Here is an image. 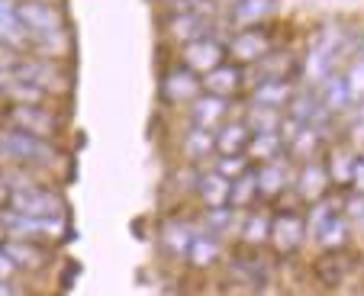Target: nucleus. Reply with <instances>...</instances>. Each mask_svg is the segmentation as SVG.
Segmentation results:
<instances>
[{
	"label": "nucleus",
	"instance_id": "f257e3e1",
	"mask_svg": "<svg viewBox=\"0 0 364 296\" xmlns=\"http://www.w3.org/2000/svg\"><path fill=\"white\" fill-rule=\"evenodd\" d=\"M271 274H274V264H271L268 251L235 245L223 261L216 287H220V296H258L268 287Z\"/></svg>",
	"mask_w": 364,
	"mask_h": 296
},
{
	"label": "nucleus",
	"instance_id": "f03ea898",
	"mask_svg": "<svg viewBox=\"0 0 364 296\" xmlns=\"http://www.w3.org/2000/svg\"><path fill=\"white\" fill-rule=\"evenodd\" d=\"M0 158H7L16 168H29V171L42 174L46 180H52L68 161V152H62L58 142H46V138H36L29 132L0 123Z\"/></svg>",
	"mask_w": 364,
	"mask_h": 296
},
{
	"label": "nucleus",
	"instance_id": "7ed1b4c3",
	"mask_svg": "<svg viewBox=\"0 0 364 296\" xmlns=\"http://www.w3.org/2000/svg\"><path fill=\"white\" fill-rule=\"evenodd\" d=\"M306 241L319 251H342L351 245V222L342 216L336 193L306 207Z\"/></svg>",
	"mask_w": 364,
	"mask_h": 296
},
{
	"label": "nucleus",
	"instance_id": "20e7f679",
	"mask_svg": "<svg viewBox=\"0 0 364 296\" xmlns=\"http://www.w3.org/2000/svg\"><path fill=\"white\" fill-rule=\"evenodd\" d=\"M0 123L46 142H58L65 129V113L55 110V104H7L0 113Z\"/></svg>",
	"mask_w": 364,
	"mask_h": 296
},
{
	"label": "nucleus",
	"instance_id": "39448f33",
	"mask_svg": "<svg viewBox=\"0 0 364 296\" xmlns=\"http://www.w3.org/2000/svg\"><path fill=\"white\" fill-rule=\"evenodd\" d=\"M268 248L277 258H296L306 248V209L300 203H277L271 213Z\"/></svg>",
	"mask_w": 364,
	"mask_h": 296
},
{
	"label": "nucleus",
	"instance_id": "423d86ee",
	"mask_svg": "<svg viewBox=\"0 0 364 296\" xmlns=\"http://www.w3.org/2000/svg\"><path fill=\"white\" fill-rule=\"evenodd\" d=\"M4 209L20 216H68V203L52 180H33V184L14 187Z\"/></svg>",
	"mask_w": 364,
	"mask_h": 296
},
{
	"label": "nucleus",
	"instance_id": "0eeeda50",
	"mask_svg": "<svg viewBox=\"0 0 364 296\" xmlns=\"http://www.w3.org/2000/svg\"><path fill=\"white\" fill-rule=\"evenodd\" d=\"M223 26H226L223 13H213V10H184V13L161 16V23H159L161 42L171 48H181L193 39H203L210 33H220Z\"/></svg>",
	"mask_w": 364,
	"mask_h": 296
},
{
	"label": "nucleus",
	"instance_id": "6e6552de",
	"mask_svg": "<svg viewBox=\"0 0 364 296\" xmlns=\"http://www.w3.org/2000/svg\"><path fill=\"white\" fill-rule=\"evenodd\" d=\"M16 77H23V81H29L33 87H39L52 104L65 100V97L71 94V87H75V75H71L68 62H52V58H36V55L23 58Z\"/></svg>",
	"mask_w": 364,
	"mask_h": 296
},
{
	"label": "nucleus",
	"instance_id": "1a4fd4ad",
	"mask_svg": "<svg viewBox=\"0 0 364 296\" xmlns=\"http://www.w3.org/2000/svg\"><path fill=\"white\" fill-rule=\"evenodd\" d=\"M277 45L281 42H277L274 23H268V26H245V29H232V35L226 39V55L239 68H252L264 55H271Z\"/></svg>",
	"mask_w": 364,
	"mask_h": 296
},
{
	"label": "nucleus",
	"instance_id": "9d476101",
	"mask_svg": "<svg viewBox=\"0 0 364 296\" xmlns=\"http://www.w3.org/2000/svg\"><path fill=\"white\" fill-rule=\"evenodd\" d=\"M193 235H197V216L184 213V207L168 209L159 219V226H155V248L168 261H184Z\"/></svg>",
	"mask_w": 364,
	"mask_h": 296
},
{
	"label": "nucleus",
	"instance_id": "9b49d317",
	"mask_svg": "<svg viewBox=\"0 0 364 296\" xmlns=\"http://www.w3.org/2000/svg\"><path fill=\"white\" fill-rule=\"evenodd\" d=\"M203 94V84H200V75H193L191 68L171 58V62L161 68L159 75V100L165 110H187V106Z\"/></svg>",
	"mask_w": 364,
	"mask_h": 296
},
{
	"label": "nucleus",
	"instance_id": "f8f14e48",
	"mask_svg": "<svg viewBox=\"0 0 364 296\" xmlns=\"http://www.w3.org/2000/svg\"><path fill=\"white\" fill-rule=\"evenodd\" d=\"M0 219H4L10 239H33L46 241V245H58L71 235L68 216H20L10 213V209H0Z\"/></svg>",
	"mask_w": 364,
	"mask_h": 296
},
{
	"label": "nucleus",
	"instance_id": "ddd939ff",
	"mask_svg": "<svg viewBox=\"0 0 364 296\" xmlns=\"http://www.w3.org/2000/svg\"><path fill=\"white\" fill-rule=\"evenodd\" d=\"M14 10H16V16H20V23H23V29H26L29 39L71 29L68 16H65V10H62L58 0H16Z\"/></svg>",
	"mask_w": 364,
	"mask_h": 296
},
{
	"label": "nucleus",
	"instance_id": "4468645a",
	"mask_svg": "<svg viewBox=\"0 0 364 296\" xmlns=\"http://www.w3.org/2000/svg\"><path fill=\"white\" fill-rule=\"evenodd\" d=\"M226 39L229 35H223V33H210V35H203V39H193V42H187V45L174 48V58H178L184 68H191L193 75L203 77L206 71H213L216 65H223L229 58Z\"/></svg>",
	"mask_w": 364,
	"mask_h": 296
},
{
	"label": "nucleus",
	"instance_id": "2eb2a0df",
	"mask_svg": "<svg viewBox=\"0 0 364 296\" xmlns=\"http://www.w3.org/2000/svg\"><path fill=\"white\" fill-rule=\"evenodd\" d=\"M294 174H296V165L287 158V155L258 165L255 168V177H258V200L268 203V207H277L284 197L294 193Z\"/></svg>",
	"mask_w": 364,
	"mask_h": 296
},
{
	"label": "nucleus",
	"instance_id": "dca6fc26",
	"mask_svg": "<svg viewBox=\"0 0 364 296\" xmlns=\"http://www.w3.org/2000/svg\"><path fill=\"white\" fill-rule=\"evenodd\" d=\"M4 255L14 261V268L20 274H46L52 268V258H55V245H46V241H33V239H4Z\"/></svg>",
	"mask_w": 364,
	"mask_h": 296
},
{
	"label": "nucleus",
	"instance_id": "f3484780",
	"mask_svg": "<svg viewBox=\"0 0 364 296\" xmlns=\"http://www.w3.org/2000/svg\"><path fill=\"white\" fill-rule=\"evenodd\" d=\"M332 184H329V174L323 168V158H313V161H303L296 165V174H294V197L303 209L313 207V203L326 200L332 197Z\"/></svg>",
	"mask_w": 364,
	"mask_h": 296
},
{
	"label": "nucleus",
	"instance_id": "a211bd4d",
	"mask_svg": "<svg viewBox=\"0 0 364 296\" xmlns=\"http://www.w3.org/2000/svg\"><path fill=\"white\" fill-rule=\"evenodd\" d=\"M300 75V58L290 52L287 45H277L271 55H264L258 65L245 68V90L252 84H264V81H294Z\"/></svg>",
	"mask_w": 364,
	"mask_h": 296
},
{
	"label": "nucleus",
	"instance_id": "6ab92c4d",
	"mask_svg": "<svg viewBox=\"0 0 364 296\" xmlns=\"http://www.w3.org/2000/svg\"><path fill=\"white\" fill-rule=\"evenodd\" d=\"M281 13V0H229L223 10V23L229 29L268 26Z\"/></svg>",
	"mask_w": 364,
	"mask_h": 296
},
{
	"label": "nucleus",
	"instance_id": "aec40b11",
	"mask_svg": "<svg viewBox=\"0 0 364 296\" xmlns=\"http://www.w3.org/2000/svg\"><path fill=\"white\" fill-rule=\"evenodd\" d=\"M235 106L239 104H229V100H220V97H210V94H200L187 110H181L187 126L193 129H203V132H216L226 119L235 116Z\"/></svg>",
	"mask_w": 364,
	"mask_h": 296
},
{
	"label": "nucleus",
	"instance_id": "412c9836",
	"mask_svg": "<svg viewBox=\"0 0 364 296\" xmlns=\"http://www.w3.org/2000/svg\"><path fill=\"white\" fill-rule=\"evenodd\" d=\"M200 84H203V94L229 100V104H242V97H245V68H239L235 62L226 58L213 71H206L200 77Z\"/></svg>",
	"mask_w": 364,
	"mask_h": 296
},
{
	"label": "nucleus",
	"instance_id": "4be33fe9",
	"mask_svg": "<svg viewBox=\"0 0 364 296\" xmlns=\"http://www.w3.org/2000/svg\"><path fill=\"white\" fill-rule=\"evenodd\" d=\"M355 165H358V148L348 145L345 138H332L323 152V168L329 174L332 190H348L351 177H355Z\"/></svg>",
	"mask_w": 364,
	"mask_h": 296
},
{
	"label": "nucleus",
	"instance_id": "5701e85b",
	"mask_svg": "<svg viewBox=\"0 0 364 296\" xmlns=\"http://www.w3.org/2000/svg\"><path fill=\"white\" fill-rule=\"evenodd\" d=\"M271 213L274 207L258 203V207L239 213V229H235V245L245 248H268V235H271Z\"/></svg>",
	"mask_w": 364,
	"mask_h": 296
},
{
	"label": "nucleus",
	"instance_id": "b1692460",
	"mask_svg": "<svg viewBox=\"0 0 364 296\" xmlns=\"http://www.w3.org/2000/svg\"><path fill=\"white\" fill-rule=\"evenodd\" d=\"M226 255H229L226 241L216 239V235H206V232H200V229H197V235H193V241H191V248H187L184 264L191 270H197V274H210V270L223 268Z\"/></svg>",
	"mask_w": 364,
	"mask_h": 296
},
{
	"label": "nucleus",
	"instance_id": "393cba45",
	"mask_svg": "<svg viewBox=\"0 0 364 296\" xmlns=\"http://www.w3.org/2000/svg\"><path fill=\"white\" fill-rule=\"evenodd\" d=\"M313 280L319 283V287H326V290H336V287H342L345 283V277L351 274V255H348V248H342V251H319L316 255V261H313Z\"/></svg>",
	"mask_w": 364,
	"mask_h": 296
},
{
	"label": "nucleus",
	"instance_id": "a878e982",
	"mask_svg": "<svg viewBox=\"0 0 364 296\" xmlns=\"http://www.w3.org/2000/svg\"><path fill=\"white\" fill-rule=\"evenodd\" d=\"M229 184L216 168H200L197 174V190H193V200L200 209H223L229 207Z\"/></svg>",
	"mask_w": 364,
	"mask_h": 296
},
{
	"label": "nucleus",
	"instance_id": "bb28decb",
	"mask_svg": "<svg viewBox=\"0 0 364 296\" xmlns=\"http://www.w3.org/2000/svg\"><path fill=\"white\" fill-rule=\"evenodd\" d=\"M184 119V116H181ZM213 132H203V129H193V126L184 123L181 129V138H178V158L184 165H193V168H203L206 158H213Z\"/></svg>",
	"mask_w": 364,
	"mask_h": 296
},
{
	"label": "nucleus",
	"instance_id": "cd10ccee",
	"mask_svg": "<svg viewBox=\"0 0 364 296\" xmlns=\"http://www.w3.org/2000/svg\"><path fill=\"white\" fill-rule=\"evenodd\" d=\"M248 138H252V129H248L245 119L235 113L232 119H226V123H223L220 129L213 132V152H216V158H229V155H245Z\"/></svg>",
	"mask_w": 364,
	"mask_h": 296
},
{
	"label": "nucleus",
	"instance_id": "c85d7f7f",
	"mask_svg": "<svg viewBox=\"0 0 364 296\" xmlns=\"http://www.w3.org/2000/svg\"><path fill=\"white\" fill-rule=\"evenodd\" d=\"M294 81H264V84H252L245 90V104H255V106H268V110H281L290 104V97H294Z\"/></svg>",
	"mask_w": 364,
	"mask_h": 296
},
{
	"label": "nucleus",
	"instance_id": "c756f323",
	"mask_svg": "<svg viewBox=\"0 0 364 296\" xmlns=\"http://www.w3.org/2000/svg\"><path fill=\"white\" fill-rule=\"evenodd\" d=\"M197 174H200V168H193V165H174L171 171H168V177H165V187H161V193L165 197H171V209H181L187 200H193V190H197Z\"/></svg>",
	"mask_w": 364,
	"mask_h": 296
},
{
	"label": "nucleus",
	"instance_id": "7c9ffc66",
	"mask_svg": "<svg viewBox=\"0 0 364 296\" xmlns=\"http://www.w3.org/2000/svg\"><path fill=\"white\" fill-rule=\"evenodd\" d=\"M316 94H319V104H323V110L329 113L332 119L342 116V113L351 106V97H348V87H345L342 71H332L326 81H319L316 84Z\"/></svg>",
	"mask_w": 364,
	"mask_h": 296
},
{
	"label": "nucleus",
	"instance_id": "2f4dec72",
	"mask_svg": "<svg viewBox=\"0 0 364 296\" xmlns=\"http://www.w3.org/2000/svg\"><path fill=\"white\" fill-rule=\"evenodd\" d=\"M284 155V136L281 132H252L245 148V158L252 168L264 165V161H274Z\"/></svg>",
	"mask_w": 364,
	"mask_h": 296
},
{
	"label": "nucleus",
	"instance_id": "473e14b6",
	"mask_svg": "<svg viewBox=\"0 0 364 296\" xmlns=\"http://www.w3.org/2000/svg\"><path fill=\"white\" fill-rule=\"evenodd\" d=\"M258 177H255V168H248L245 174H239V177L229 184V207L235 209V213H245V209L258 207Z\"/></svg>",
	"mask_w": 364,
	"mask_h": 296
},
{
	"label": "nucleus",
	"instance_id": "72a5a7b5",
	"mask_svg": "<svg viewBox=\"0 0 364 296\" xmlns=\"http://www.w3.org/2000/svg\"><path fill=\"white\" fill-rule=\"evenodd\" d=\"M239 116L245 119V126L252 132H281V126H284L281 110H268V106H255V104L242 106Z\"/></svg>",
	"mask_w": 364,
	"mask_h": 296
},
{
	"label": "nucleus",
	"instance_id": "f704fd0d",
	"mask_svg": "<svg viewBox=\"0 0 364 296\" xmlns=\"http://www.w3.org/2000/svg\"><path fill=\"white\" fill-rule=\"evenodd\" d=\"M342 77H345V87H348L351 104H364V58H348L342 65Z\"/></svg>",
	"mask_w": 364,
	"mask_h": 296
},
{
	"label": "nucleus",
	"instance_id": "c9c22d12",
	"mask_svg": "<svg viewBox=\"0 0 364 296\" xmlns=\"http://www.w3.org/2000/svg\"><path fill=\"white\" fill-rule=\"evenodd\" d=\"M23 58H26V52H20V48L7 45V42H0V77H10L20 71Z\"/></svg>",
	"mask_w": 364,
	"mask_h": 296
},
{
	"label": "nucleus",
	"instance_id": "e433bc0d",
	"mask_svg": "<svg viewBox=\"0 0 364 296\" xmlns=\"http://www.w3.org/2000/svg\"><path fill=\"white\" fill-rule=\"evenodd\" d=\"M213 168H216V171H220L226 180H235L239 174H245L252 165H248L245 155H229V158H216V161H213Z\"/></svg>",
	"mask_w": 364,
	"mask_h": 296
},
{
	"label": "nucleus",
	"instance_id": "4c0bfd02",
	"mask_svg": "<svg viewBox=\"0 0 364 296\" xmlns=\"http://www.w3.org/2000/svg\"><path fill=\"white\" fill-rule=\"evenodd\" d=\"M0 296H29V290L16 280H0Z\"/></svg>",
	"mask_w": 364,
	"mask_h": 296
},
{
	"label": "nucleus",
	"instance_id": "58836bf2",
	"mask_svg": "<svg viewBox=\"0 0 364 296\" xmlns=\"http://www.w3.org/2000/svg\"><path fill=\"white\" fill-rule=\"evenodd\" d=\"M16 274H20V270L14 268V261H10V258L4 255V248H0V280H16Z\"/></svg>",
	"mask_w": 364,
	"mask_h": 296
},
{
	"label": "nucleus",
	"instance_id": "ea45409f",
	"mask_svg": "<svg viewBox=\"0 0 364 296\" xmlns=\"http://www.w3.org/2000/svg\"><path fill=\"white\" fill-rule=\"evenodd\" d=\"M10 200V184H7V174H4V168H0V209L7 207Z\"/></svg>",
	"mask_w": 364,
	"mask_h": 296
},
{
	"label": "nucleus",
	"instance_id": "a19ab883",
	"mask_svg": "<svg viewBox=\"0 0 364 296\" xmlns=\"http://www.w3.org/2000/svg\"><path fill=\"white\" fill-rule=\"evenodd\" d=\"M351 58H364V29L361 33H355V55Z\"/></svg>",
	"mask_w": 364,
	"mask_h": 296
},
{
	"label": "nucleus",
	"instance_id": "79ce46f5",
	"mask_svg": "<svg viewBox=\"0 0 364 296\" xmlns=\"http://www.w3.org/2000/svg\"><path fill=\"white\" fill-rule=\"evenodd\" d=\"M4 239H7V229H4V219H0V245H4Z\"/></svg>",
	"mask_w": 364,
	"mask_h": 296
},
{
	"label": "nucleus",
	"instance_id": "37998d69",
	"mask_svg": "<svg viewBox=\"0 0 364 296\" xmlns=\"http://www.w3.org/2000/svg\"><path fill=\"white\" fill-rule=\"evenodd\" d=\"M358 155H361V158H364V148H361V152H358Z\"/></svg>",
	"mask_w": 364,
	"mask_h": 296
},
{
	"label": "nucleus",
	"instance_id": "c03bdc74",
	"mask_svg": "<svg viewBox=\"0 0 364 296\" xmlns=\"http://www.w3.org/2000/svg\"><path fill=\"white\" fill-rule=\"evenodd\" d=\"M0 84H4V77H0Z\"/></svg>",
	"mask_w": 364,
	"mask_h": 296
}]
</instances>
